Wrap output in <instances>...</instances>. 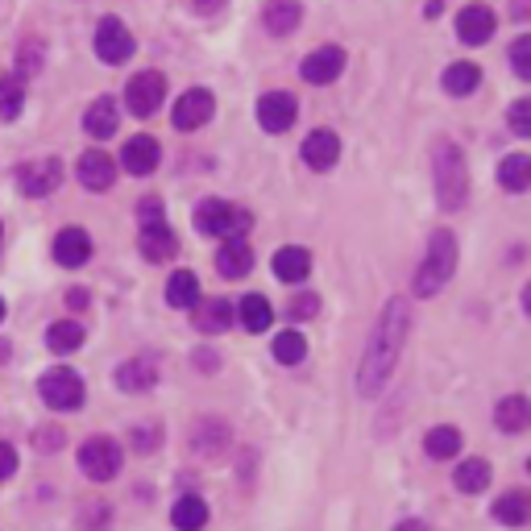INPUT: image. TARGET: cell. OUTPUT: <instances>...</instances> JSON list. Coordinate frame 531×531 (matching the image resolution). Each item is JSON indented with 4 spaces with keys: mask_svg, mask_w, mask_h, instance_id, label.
Instances as JSON below:
<instances>
[{
    "mask_svg": "<svg viewBox=\"0 0 531 531\" xmlns=\"http://www.w3.org/2000/svg\"><path fill=\"white\" fill-rule=\"evenodd\" d=\"M407 328H411V307L407 299H390L382 307V316L370 332L366 341V353H361V374H357V390L366 399L382 395V386L390 382V374H395L399 366V353L407 345Z\"/></svg>",
    "mask_w": 531,
    "mask_h": 531,
    "instance_id": "6da1fadb",
    "label": "cell"
},
{
    "mask_svg": "<svg viewBox=\"0 0 531 531\" xmlns=\"http://www.w3.org/2000/svg\"><path fill=\"white\" fill-rule=\"evenodd\" d=\"M432 179H436V200L444 212H457L469 200V166L457 142H436L432 150Z\"/></svg>",
    "mask_w": 531,
    "mask_h": 531,
    "instance_id": "7a4b0ae2",
    "label": "cell"
},
{
    "mask_svg": "<svg viewBox=\"0 0 531 531\" xmlns=\"http://www.w3.org/2000/svg\"><path fill=\"white\" fill-rule=\"evenodd\" d=\"M453 274H457V237L436 229L432 241H428L424 262H419V270H415V295L419 299H432Z\"/></svg>",
    "mask_w": 531,
    "mask_h": 531,
    "instance_id": "3957f363",
    "label": "cell"
},
{
    "mask_svg": "<svg viewBox=\"0 0 531 531\" xmlns=\"http://www.w3.org/2000/svg\"><path fill=\"white\" fill-rule=\"evenodd\" d=\"M137 241H142V254L150 262H171L179 254V241H175L171 225H166V212H162L158 200L142 204V237H137Z\"/></svg>",
    "mask_w": 531,
    "mask_h": 531,
    "instance_id": "277c9868",
    "label": "cell"
},
{
    "mask_svg": "<svg viewBox=\"0 0 531 531\" xmlns=\"http://www.w3.org/2000/svg\"><path fill=\"white\" fill-rule=\"evenodd\" d=\"M195 229H200L204 237H241L249 229V212L245 208H233L225 200H204L200 208H195Z\"/></svg>",
    "mask_w": 531,
    "mask_h": 531,
    "instance_id": "5b68a950",
    "label": "cell"
},
{
    "mask_svg": "<svg viewBox=\"0 0 531 531\" xmlns=\"http://www.w3.org/2000/svg\"><path fill=\"white\" fill-rule=\"evenodd\" d=\"M121 465H125L121 444L108 440V436H92L79 449V469H83V478H92V482H113L121 473Z\"/></svg>",
    "mask_w": 531,
    "mask_h": 531,
    "instance_id": "8992f818",
    "label": "cell"
},
{
    "mask_svg": "<svg viewBox=\"0 0 531 531\" xmlns=\"http://www.w3.org/2000/svg\"><path fill=\"white\" fill-rule=\"evenodd\" d=\"M38 390H42V399H46L50 411H79L83 407V378L75 370H67V366L42 374Z\"/></svg>",
    "mask_w": 531,
    "mask_h": 531,
    "instance_id": "52a82bcc",
    "label": "cell"
},
{
    "mask_svg": "<svg viewBox=\"0 0 531 531\" xmlns=\"http://www.w3.org/2000/svg\"><path fill=\"white\" fill-rule=\"evenodd\" d=\"M166 100V79L158 71H137L129 83H125V104L133 117H154Z\"/></svg>",
    "mask_w": 531,
    "mask_h": 531,
    "instance_id": "ba28073f",
    "label": "cell"
},
{
    "mask_svg": "<svg viewBox=\"0 0 531 531\" xmlns=\"http://www.w3.org/2000/svg\"><path fill=\"white\" fill-rule=\"evenodd\" d=\"M59 183H63L59 158H38V162L17 166V187H21V195H30V200H42V195L59 191Z\"/></svg>",
    "mask_w": 531,
    "mask_h": 531,
    "instance_id": "9c48e42d",
    "label": "cell"
},
{
    "mask_svg": "<svg viewBox=\"0 0 531 531\" xmlns=\"http://www.w3.org/2000/svg\"><path fill=\"white\" fill-rule=\"evenodd\" d=\"M96 54L104 63H125L129 54H133V34L125 30V21L121 17H104L100 25H96Z\"/></svg>",
    "mask_w": 531,
    "mask_h": 531,
    "instance_id": "30bf717a",
    "label": "cell"
},
{
    "mask_svg": "<svg viewBox=\"0 0 531 531\" xmlns=\"http://www.w3.org/2000/svg\"><path fill=\"white\" fill-rule=\"evenodd\" d=\"M295 113H299V104H295V96H287V92H266V96L258 100V125H262L266 133H287V129L295 125Z\"/></svg>",
    "mask_w": 531,
    "mask_h": 531,
    "instance_id": "8fae6325",
    "label": "cell"
},
{
    "mask_svg": "<svg viewBox=\"0 0 531 531\" xmlns=\"http://www.w3.org/2000/svg\"><path fill=\"white\" fill-rule=\"evenodd\" d=\"M494 9H486V5H465L461 13H457V38L465 42V46H482V42H490L494 38Z\"/></svg>",
    "mask_w": 531,
    "mask_h": 531,
    "instance_id": "7c38bea8",
    "label": "cell"
},
{
    "mask_svg": "<svg viewBox=\"0 0 531 531\" xmlns=\"http://www.w3.org/2000/svg\"><path fill=\"white\" fill-rule=\"evenodd\" d=\"M212 108H216V100H212L208 88L183 92V100H175V129H200V125H208Z\"/></svg>",
    "mask_w": 531,
    "mask_h": 531,
    "instance_id": "4fadbf2b",
    "label": "cell"
},
{
    "mask_svg": "<svg viewBox=\"0 0 531 531\" xmlns=\"http://www.w3.org/2000/svg\"><path fill=\"white\" fill-rule=\"evenodd\" d=\"M299 71H303L307 83H316V88H320V83H332L345 71V50L341 46H320V50L307 54Z\"/></svg>",
    "mask_w": 531,
    "mask_h": 531,
    "instance_id": "5bb4252c",
    "label": "cell"
},
{
    "mask_svg": "<svg viewBox=\"0 0 531 531\" xmlns=\"http://www.w3.org/2000/svg\"><path fill=\"white\" fill-rule=\"evenodd\" d=\"M341 158V137L332 133V129H316V133H307V142H303V162L312 166V171H332Z\"/></svg>",
    "mask_w": 531,
    "mask_h": 531,
    "instance_id": "9a60e30c",
    "label": "cell"
},
{
    "mask_svg": "<svg viewBox=\"0 0 531 531\" xmlns=\"http://www.w3.org/2000/svg\"><path fill=\"white\" fill-rule=\"evenodd\" d=\"M75 171H79V183L88 187V191H108V187H113V179H117V162L108 158L104 150H88V154L79 158Z\"/></svg>",
    "mask_w": 531,
    "mask_h": 531,
    "instance_id": "2e32d148",
    "label": "cell"
},
{
    "mask_svg": "<svg viewBox=\"0 0 531 531\" xmlns=\"http://www.w3.org/2000/svg\"><path fill=\"white\" fill-rule=\"evenodd\" d=\"M88 258H92V237L83 233V229H63L59 237H54V262H59V266L75 270Z\"/></svg>",
    "mask_w": 531,
    "mask_h": 531,
    "instance_id": "e0dca14e",
    "label": "cell"
},
{
    "mask_svg": "<svg viewBox=\"0 0 531 531\" xmlns=\"http://www.w3.org/2000/svg\"><path fill=\"white\" fill-rule=\"evenodd\" d=\"M158 142L154 137H146V133H137V137H129L125 142V150H121V162H125V171L129 175H150L154 166H158Z\"/></svg>",
    "mask_w": 531,
    "mask_h": 531,
    "instance_id": "ac0fdd59",
    "label": "cell"
},
{
    "mask_svg": "<svg viewBox=\"0 0 531 531\" xmlns=\"http://www.w3.org/2000/svg\"><path fill=\"white\" fill-rule=\"evenodd\" d=\"M249 266H254V249L245 245V237H233L216 249V270L220 278H245Z\"/></svg>",
    "mask_w": 531,
    "mask_h": 531,
    "instance_id": "d6986e66",
    "label": "cell"
},
{
    "mask_svg": "<svg viewBox=\"0 0 531 531\" xmlns=\"http://www.w3.org/2000/svg\"><path fill=\"white\" fill-rule=\"evenodd\" d=\"M154 382H158L154 357H129L125 366L117 370V386L125 390V395H142V390H150Z\"/></svg>",
    "mask_w": 531,
    "mask_h": 531,
    "instance_id": "ffe728a7",
    "label": "cell"
},
{
    "mask_svg": "<svg viewBox=\"0 0 531 531\" xmlns=\"http://www.w3.org/2000/svg\"><path fill=\"white\" fill-rule=\"evenodd\" d=\"M229 324H233V303L229 299H200L195 303V332L216 337V332H229Z\"/></svg>",
    "mask_w": 531,
    "mask_h": 531,
    "instance_id": "44dd1931",
    "label": "cell"
},
{
    "mask_svg": "<svg viewBox=\"0 0 531 531\" xmlns=\"http://www.w3.org/2000/svg\"><path fill=\"white\" fill-rule=\"evenodd\" d=\"M262 21H266V30H270V34L283 38V34L299 30V21H303V5H299V0H266Z\"/></svg>",
    "mask_w": 531,
    "mask_h": 531,
    "instance_id": "7402d4cb",
    "label": "cell"
},
{
    "mask_svg": "<svg viewBox=\"0 0 531 531\" xmlns=\"http://www.w3.org/2000/svg\"><path fill=\"white\" fill-rule=\"evenodd\" d=\"M494 519L507 527H523L531 523V490H507L494 502Z\"/></svg>",
    "mask_w": 531,
    "mask_h": 531,
    "instance_id": "603a6c76",
    "label": "cell"
},
{
    "mask_svg": "<svg viewBox=\"0 0 531 531\" xmlns=\"http://www.w3.org/2000/svg\"><path fill=\"white\" fill-rule=\"evenodd\" d=\"M494 424L502 432H527L531 428V399H523V395L502 399L498 411H494Z\"/></svg>",
    "mask_w": 531,
    "mask_h": 531,
    "instance_id": "cb8c5ba5",
    "label": "cell"
},
{
    "mask_svg": "<svg viewBox=\"0 0 531 531\" xmlns=\"http://www.w3.org/2000/svg\"><path fill=\"white\" fill-rule=\"evenodd\" d=\"M191 449H195V453H204V457L225 453V449H229V428L220 424V419H204V424H195Z\"/></svg>",
    "mask_w": 531,
    "mask_h": 531,
    "instance_id": "d4e9b609",
    "label": "cell"
},
{
    "mask_svg": "<svg viewBox=\"0 0 531 531\" xmlns=\"http://www.w3.org/2000/svg\"><path fill=\"white\" fill-rule=\"evenodd\" d=\"M307 270H312V254L299 245H287L274 254V274L283 278V283H299V278H307Z\"/></svg>",
    "mask_w": 531,
    "mask_h": 531,
    "instance_id": "484cf974",
    "label": "cell"
},
{
    "mask_svg": "<svg viewBox=\"0 0 531 531\" xmlns=\"http://www.w3.org/2000/svg\"><path fill=\"white\" fill-rule=\"evenodd\" d=\"M171 523L179 531H204V523H208V502L200 494H183L175 502V511H171Z\"/></svg>",
    "mask_w": 531,
    "mask_h": 531,
    "instance_id": "4316f807",
    "label": "cell"
},
{
    "mask_svg": "<svg viewBox=\"0 0 531 531\" xmlns=\"http://www.w3.org/2000/svg\"><path fill=\"white\" fill-rule=\"evenodd\" d=\"M83 129H88L92 137H100V142H104V137H113L117 133V104L108 96H100L88 113H83Z\"/></svg>",
    "mask_w": 531,
    "mask_h": 531,
    "instance_id": "83f0119b",
    "label": "cell"
},
{
    "mask_svg": "<svg viewBox=\"0 0 531 531\" xmlns=\"http://www.w3.org/2000/svg\"><path fill=\"white\" fill-rule=\"evenodd\" d=\"M166 303L171 307H195L200 303V278L191 270H175L171 283H166Z\"/></svg>",
    "mask_w": 531,
    "mask_h": 531,
    "instance_id": "f1b7e54d",
    "label": "cell"
},
{
    "mask_svg": "<svg viewBox=\"0 0 531 531\" xmlns=\"http://www.w3.org/2000/svg\"><path fill=\"white\" fill-rule=\"evenodd\" d=\"M498 183L507 191H527L531 187V158L527 154H511L498 162Z\"/></svg>",
    "mask_w": 531,
    "mask_h": 531,
    "instance_id": "f546056e",
    "label": "cell"
},
{
    "mask_svg": "<svg viewBox=\"0 0 531 531\" xmlns=\"http://www.w3.org/2000/svg\"><path fill=\"white\" fill-rule=\"evenodd\" d=\"M25 104V79L21 75H0V121H17Z\"/></svg>",
    "mask_w": 531,
    "mask_h": 531,
    "instance_id": "4dcf8cb0",
    "label": "cell"
},
{
    "mask_svg": "<svg viewBox=\"0 0 531 531\" xmlns=\"http://www.w3.org/2000/svg\"><path fill=\"white\" fill-rule=\"evenodd\" d=\"M457 490H465V494H482L486 486H490V465L482 461V457H469V461H461L457 465Z\"/></svg>",
    "mask_w": 531,
    "mask_h": 531,
    "instance_id": "1f68e13d",
    "label": "cell"
},
{
    "mask_svg": "<svg viewBox=\"0 0 531 531\" xmlns=\"http://www.w3.org/2000/svg\"><path fill=\"white\" fill-rule=\"evenodd\" d=\"M478 83H482V67H473V63H453L444 71V92L449 96H469Z\"/></svg>",
    "mask_w": 531,
    "mask_h": 531,
    "instance_id": "d6a6232c",
    "label": "cell"
},
{
    "mask_svg": "<svg viewBox=\"0 0 531 531\" xmlns=\"http://www.w3.org/2000/svg\"><path fill=\"white\" fill-rule=\"evenodd\" d=\"M424 449H428V457H436V461H449V457H457L461 453V432L457 428H432L428 432V440H424Z\"/></svg>",
    "mask_w": 531,
    "mask_h": 531,
    "instance_id": "836d02e7",
    "label": "cell"
},
{
    "mask_svg": "<svg viewBox=\"0 0 531 531\" xmlns=\"http://www.w3.org/2000/svg\"><path fill=\"white\" fill-rule=\"evenodd\" d=\"M270 320H274V307L266 303V295H245L241 299V324L249 332H266Z\"/></svg>",
    "mask_w": 531,
    "mask_h": 531,
    "instance_id": "e575fe53",
    "label": "cell"
},
{
    "mask_svg": "<svg viewBox=\"0 0 531 531\" xmlns=\"http://www.w3.org/2000/svg\"><path fill=\"white\" fill-rule=\"evenodd\" d=\"M46 345H50L54 353H75V349L83 345V324H75V320H59V324H50Z\"/></svg>",
    "mask_w": 531,
    "mask_h": 531,
    "instance_id": "d590c367",
    "label": "cell"
},
{
    "mask_svg": "<svg viewBox=\"0 0 531 531\" xmlns=\"http://www.w3.org/2000/svg\"><path fill=\"white\" fill-rule=\"evenodd\" d=\"M274 357L283 361V366H299V361L307 357V341H303V332H299V328L278 332V337H274Z\"/></svg>",
    "mask_w": 531,
    "mask_h": 531,
    "instance_id": "8d00e7d4",
    "label": "cell"
},
{
    "mask_svg": "<svg viewBox=\"0 0 531 531\" xmlns=\"http://www.w3.org/2000/svg\"><path fill=\"white\" fill-rule=\"evenodd\" d=\"M511 67H515L519 79L531 83V34H523V38L511 46Z\"/></svg>",
    "mask_w": 531,
    "mask_h": 531,
    "instance_id": "74e56055",
    "label": "cell"
},
{
    "mask_svg": "<svg viewBox=\"0 0 531 531\" xmlns=\"http://www.w3.org/2000/svg\"><path fill=\"white\" fill-rule=\"evenodd\" d=\"M507 125L519 133V137H531V96L527 100H515L511 113H507Z\"/></svg>",
    "mask_w": 531,
    "mask_h": 531,
    "instance_id": "f35d334b",
    "label": "cell"
},
{
    "mask_svg": "<svg viewBox=\"0 0 531 531\" xmlns=\"http://www.w3.org/2000/svg\"><path fill=\"white\" fill-rule=\"evenodd\" d=\"M38 67H42V46H38V42H25V46H21V71H17V75L25 79V75H34Z\"/></svg>",
    "mask_w": 531,
    "mask_h": 531,
    "instance_id": "ab89813d",
    "label": "cell"
},
{
    "mask_svg": "<svg viewBox=\"0 0 531 531\" xmlns=\"http://www.w3.org/2000/svg\"><path fill=\"white\" fill-rule=\"evenodd\" d=\"M316 312H320V295H312V291L299 295V299L291 303V316H295V320H307V316H316Z\"/></svg>",
    "mask_w": 531,
    "mask_h": 531,
    "instance_id": "60d3db41",
    "label": "cell"
},
{
    "mask_svg": "<svg viewBox=\"0 0 531 531\" xmlns=\"http://www.w3.org/2000/svg\"><path fill=\"white\" fill-rule=\"evenodd\" d=\"M154 444H158V428H154V424H142V428H137V432H133V449H142V453H150V449H154Z\"/></svg>",
    "mask_w": 531,
    "mask_h": 531,
    "instance_id": "b9f144b4",
    "label": "cell"
},
{
    "mask_svg": "<svg viewBox=\"0 0 531 531\" xmlns=\"http://www.w3.org/2000/svg\"><path fill=\"white\" fill-rule=\"evenodd\" d=\"M17 473V453H13V444H0V482H9Z\"/></svg>",
    "mask_w": 531,
    "mask_h": 531,
    "instance_id": "7bdbcfd3",
    "label": "cell"
},
{
    "mask_svg": "<svg viewBox=\"0 0 531 531\" xmlns=\"http://www.w3.org/2000/svg\"><path fill=\"white\" fill-rule=\"evenodd\" d=\"M34 444H38V449H59V444H63V432L59 428H38V436H34Z\"/></svg>",
    "mask_w": 531,
    "mask_h": 531,
    "instance_id": "ee69618b",
    "label": "cell"
},
{
    "mask_svg": "<svg viewBox=\"0 0 531 531\" xmlns=\"http://www.w3.org/2000/svg\"><path fill=\"white\" fill-rule=\"evenodd\" d=\"M216 361H220V357H216L212 349H204V353H200V349H195V366H200L204 374H212V370H216Z\"/></svg>",
    "mask_w": 531,
    "mask_h": 531,
    "instance_id": "f6af8a7d",
    "label": "cell"
},
{
    "mask_svg": "<svg viewBox=\"0 0 531 531\" xmlns=\"http://www.w3.org/2000/svg\"><path fill=\"white\" fill-rule=\"evenodd\" d=\"M67 303L75 307V312H79V307H88V291H83V287H75V291L67 295Z\"/></svg>",
    "mask_w": 531,
    "mask_h": 531,
    "instance_id": "bcb514c9",
    "label": "cell"
},
{
    "mask_svg": "<svg viewBox=\"0 0 531 531\" xmlns=\"http://www.w3.org/2000/svg\"><path fill=\"white\" fill-rule=\"evenodd\" d=\"M395 531H428V523H419V519H407V523H399Z\"/></svg>",
    "mask_w": 531,
    "mask_h": 531,
    "instance_id": "7dc6e473",
    "label": "cell"
},
{
    "mask_svg": "<svg viewBox=\"0 0 531 531\" xmlns=\"http://www.w3.org/2000/svg\"><path fill=\"white\" fill-rule=\"evenodd\" d=\"M523 312H527V316H531V283H527V287H523Z\"/></svg>",
    "mask_w": 531,
    "mask_h": 531,
    "instance_id": "c3c4849f",
    "label": "cell"
},
{
    "mask_svg": "<svg viewBox=\"0 0 531 531\" xmlns=\"http://www.w3.org/2000/svg\"><path fill=\"white\" fill-rule=\"evenodd\" d=\"M195 5H204V9H212V5H220V0H195Z\"/></svg>",
    "mask_w": 531,
    "mask_h": 531,
    "instance_id": "681fc988",
    "label": "cell"
},
{
    "mask_svg": "<svg viewBox=\"0 0 531 531\" xmlns=\"http://www.w3.org/2000/svg\"><path fill=\"white\" fill-rule=\"evenodd\" d=\"M0 320H5V299H0Z\"/></svg>",
    "mask_w": 531,
    "mask_h": 531,
    "instance_id": "f907efd6",
    "label": "cell"
},
{
    "mask_svg": "<svg viewBox=\"0 0 531 531\" xmlns=\"http://www.w3.org/2000/svg\"><path fill=\"white\" fill-rule=\"evenodd\" d=\"M527 473H531V461H527Z\"/></svg>",
    "mask_w": 531,
    "mask_h": 531,
    "instance_id": "816d5d0a",
    "label": "cell"
},
{
    "mask_svg": "<svg viewBox=\"0 0 531 531\" xmlns=\"http://www.w3.org/2000/svg\"><path fill=\"white\" fill-rule=\"evenodd\" d=\"M0 237H5V229H0Z\"/></svg>",
    "mask_w": 531,
    "mask_h": 531,
    "instance_id": "f5cc1de1",
    "label": "cell"
}]
</instances>
